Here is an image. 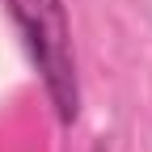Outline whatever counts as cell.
<instances>
[{
	"mask_svg": "<svg viewBox=\"0 0 152 152\" xmlns=\"http://www.w3.org/2000/svg\"><path fill=\"white\" fill-rule=\"evenodd\" d=\"M89 152H110V148H106V144H97V148H89Z\"/></svg>",
	"mask_w": 152,
	"mask_h": 152,
	"instance_id": "cell-2",
	"label": "cell"
},
{
	"mask_svg": "<svg viewBox=\"0 0 152 152\" xmlns=\"http://www.w3.org/2000/svg\"><path fill=\"white\" fill-rule=\"evenodd\" d=\"M4 9L26 42L30 64L38 68V80L47 89L55 118L64 127H72L80 118V76H76L68 4L64 0H4Z\"/></svg>",
	"mask_w": 152,
	"mask_h": 152,
	"instance_id": "cell-1",
	"label": "cell"
}]
</instances>
